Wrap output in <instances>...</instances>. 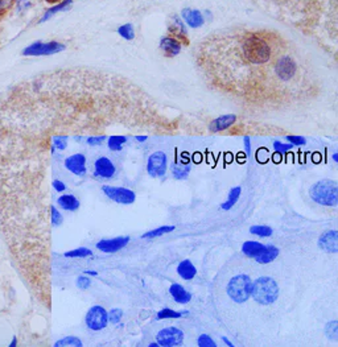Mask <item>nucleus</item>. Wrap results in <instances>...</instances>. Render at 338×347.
Here are the masks:
<instances>
[{
  "label": "nucleus",
  "mask_w": 338,
  "mask_h": 347,
  "mask_svg": "<svg viewBox=\"0 0 338 347\" xmlns=\"http://www.w3.org/2000/svg\"><path fill=\"white\" fill-rule=\"evenodd\" d=\"M194 62L212 91L251 112L295 110L317 99L324 86L304 48L263 27L213 32L194 48Z\"/></svg>",
  "instance_id": "obj_1"
},
{
  "label": "nucleus",
  "mask_w": 338,
  "mask_h": 347,
  "mask_svg": "<svg viewBox=\"0 0 338 347\" xmlns=\"http://www.w3.org/2000/svg\"><path fill=\"white\" fill-rule=\"evenodd\" d=\"M309 196L319 205L334 207L338 203V183L333 180L319 181L310 188Z\"/></svg>",
  "instance_id": "obj_2"
},
{
  "label": "nucleus",
  "mask_w": 338,
  "mask_h": 347,
  "mask_svg": "<svg viewBox=\"0 0 338 347\" xmlns=\"http://www.w3.org/2000/svg\"><path fill=\"white\" fill-rule=\"evenodd\" d=\"M279 296V288L276 281L271 277H259L253 283L251 297L260 305H271Z\"/></svg>",
  "instance_id": "obj_3"
},
{
  "label": "nucleus",
  "mask_w": 338,
  "mask_h": 347,
  "mask_svg": "<svg viewBox=\"0 0 338 347\" xmlns=\"http://www.w3.org/2000/svg\"><path fill=\"white\" fill-rule=\"evenodd\" d=\"M253 292V280L247 275H237L230 280L228 285L229 296L235 303H244L251 297Z\"/></svg>",
  "instance_id": "obj_4"
},
{
  "label": "nucleus",
  "mask_w": 338,
  "mask_h": 347,
  "mask_svg": "<svg viewBox=\"0 0 338 347\" xmlns=\"http://www.w3.org/2000/svg\"><path fill=\"white\" fill-rule=\"evenodd\" d=\"M65 51V45L58 41H35L22 49L21 54L26 57H40V56H52Z\"/></svg>",
  "instance_id": "obj_5"
},
{
  "label": "nucleus",
  "mask_w": 338,
  "mask_h": 347,
  "mask_svg": "<svg viewBox=\"0 0 338 347\" xmlns=\"http://www.w3.org/2000/svg\"><path fill=\"white\" fill-rule=\"evenodd\" d=\"M86 326L93 332H101L108 323V314L103 306L94 305L87 310L85 317Z\"/></svg>",
  "instance_id": "obj_6"
},
{
  "label": "nucleus",
  "mask_w": 338,
  "mask_h": 347,
  "mask_svg": "<svg viewBox=\"0 0 338 347\" xmlns=\"http://www.w3.org/2000/svg\"><path fill=\"white\" fill-rule=\"evenodd\" d=\"M102 192L106 194V197L114 201V202L120 203V205H131L135 202L136 194L131 189L120 187H111V185H104L102 187Z\"/></svg>",
  "instance_id": "obj_7"
},
{
  "label": "nucleus",
  "mask_w": 338,
  "mask_h": 347,
  "mask_svg": "<svg viewBox=\"0 0 338 347\" xmlns=\"http://www.w3.org/2000/svg\"><path fill=\"white\" fill-rule=\"evenodd\" d=\"M168 171V157L163 151H157L152 153L147 163V172L151 177L160 178Z\"/></svg>",
  "instance_id": "obj_8"
},
{
  "label": "nucleus",
  "mask_w": 338,
  "mask_h": 347,
  "mask_svg": "<svg viewBox=\"0 0 338 347\" xmlns=\"http://www.w3.org/2000/svg\"><path fill=\"white\" fill-rule=\"evenodd\" d=\"M159 346L172 347V346H180L184 341V333L178 328H165L162 332H159L156 335Z\"/></svg>",
  "instance_id": "obj_9"
},
{
  "label": "nucleus",
  "mask_w": 338,
  "mask_h": 347,
  "mask_svg": "<svg viewBox=\"0 0 338 347\" xmlns=\"http://www.w3.org/2000/svg\"><path fill=\"white\" fill-rule=\"evenodd\" d=\"M63 167L65 169L73 173L74 176L82 177L86 174V156L82 153H74V155L67 156L63 160Z\"/></svg>",
  "instance_id": "obj_10"
},
{
  "label": "nucleus",
  "mask_w": 338,
  "mask_h": 347,
  "mask_svg": "<svg viewBox=\"0 0 338 347\" xmlns=\"http://www.w3.org/2000/svg\"><path fill=\"white\" fill-rule=\"evenodd\" d=\"M117 173L115 165L112 161L106 156H101L94 161V177L104 178V180H110Z\"/></svg>",
  "instance_id": "obj_11"
},
{
  "label": "nucleus",
  "mask_w": 338,
  "mask_h": 347,
  "mask_svg": "<svg viewBox=\"0 0 338 347\" xmlns=\"http://www.w3.org/2000/svg\"><path fill=\"white\" fill-rule=\"evenodd\" d=\"M168 31L172 35V37L177 38L180 42L188 44V32L187 27L184 24L183 20L180 19V16L172 15L169 17V22H168Z\"/></svg>",
  "instance_id": "obj_12"
},
{
  "label": "nucleus",
  "mask_w": 338,
  "mask_h": 347,
  "mask_svg": "<svg viewBox=\"0 0 338 347\" xmlns=\"http://www.w3.org/2000/svg\"><path fill=\"white\" fill-rule=\"evenodd\" d=\"M130 242V238L128 237H118L112 238V239H102L97 243V248L104 253H112L120 251L122 248L128 244Z\"/></svg>",
  "instance_id": "obj_13"
},
{
  "label": "nucleus",
  "mask_w": 338,
  "mask_h": 347,
  "mask_svg": "<svg viewBox=\"0 0 338 347\" xmlns=\"http://www.w3.org/2000/svg\"><path fill=\"white\" fill-rule=\"evenodd\" d=\"M320 248L329 253H337L338 251V233L335 230H329L320 237Z\"/></svg>",
  "instance_id": "obj_14"
},
{
  "label": "nucleus",
  "mask_w": 338,
  "mask_h": 347,
  "mask_svg": "<svg viewBox=\"0 0 338 347\" xmlns=\"http://www.w3.org/2000/svg\"><path fill=\"white\" fill-rule=\"evenodd\" d=\"M181 16H183L184 21L187 22V26L193 29L201 28L205 24V16L201 11L193 10V8H184L181 11Z\"/></svg>",
  "instance_id": "obj_15"
},
{
  "label": "nucleus",
  "mask_w": 338,
  "mask_h": 347,
  "mask_svg": "<svg viewBox=\"0 0 338 347\" xmlns=\"http://www.w3.org/2000/svg\"><path fill=\"white\" fill-rule=\"evenodd\" d=\"M237 122V117L234 114H228V115H222V117H218L217 119L212 120V123L209 126V131L212 133H217L221 132V131L228 130L230 128L233 124Z\"/></svg>",
  "instance_id": "obj_16"
},
{
  "label": "nucleus",
  "mask_w": 338,
  "mask_h": 347,
  "mask_svg": "<svg viewBox=\"0 0 338 347\" xmlns=\"http://www.w3.org/2000/svg\"><path fill=\"white\" fill-rule=\"evenodd\" d=\"M181 48V42L172 36L163 37L160 41V49L167 57H176L177 54H180Z\"/></svg>",
  "instance_id": "obj_17"
},
{
  "label": "nucleus",
  "mask_w": 338,
  "mask_h": 347,
  "mask_svg": "<svg viewBox=\"0 0 338 347\" xmlns=\"http://www.w3.org/2000/svg\"><path fill=\"white\" fill-rule=\"evenodd\" d=\"M57 205L65 212H77L81 203H79V199L73 194H62L57 198Z\"/></svg>",
  "instance_id": "obj_18"
},
{
  "label": "nucleus",
  "mask_w": 338,
  "mask_h": 347,
  "mask_svg": "<svg viewBox=\"0 0 338 347\" xmlns=\"http://www.w3.org/2000/svg\"><path fill=\"white\" fill-rule=\"evenodd\" d=\"M72 6H73V0H62L61 3L56 4L54 7H51L49 10L45 11L44 15L40 17V21H38V22L48 21V20L52 19V17L57 15V13L65 12V11L70 10V8H72Z\"/></svg>",
  "instance_id": "obj_19"
},
{
  "label": "nucleus",
  "mask_w": 338,
  "mask_h": 347,
  "mask_svg": "<svg viewBox=\"0 0 338 347\" xmlns=\"http://www.w3.org/2000/svg\"><path fill=\"white\" fill-rule=\"evenodd\" d=\"M169 293L177 304H188L192 300V294L184 289L183 285L180 284H172L169 287Z\"/></svg>",
  "instance_id": "obj_20"
},
{
  "label": "nucleus",
  "mask_w": 338,
  "mask_h": 347,
  "mask_svg": "<svg viewBox=\"0 0 338 347\" xmlns=\"http://www.w3.org/2000/svg\"><path fill=\"white\" fill-rule=\"evenodd\" d=\"M265 246L260 242H256V240H247L244 242L243 246H242V252L244 253L249 258H253L255 259L256 256H259L260 253L264 251Z\"/></svg>",
  "instance_id": "obj_21"
},
{
  "label": "nucleus",
  "mask_w": 338,
  "mask_h": 347,
  "mask_svg": "<svg viewBox=\"0 0 338 347\" xmlns=\"http://www.w3.org/2000/svg\"><path fill=\"white\" fill-rule=\"evenodd\" d=\"M177 273L184 280H192L197 275V269L190 260H183L177 267Z\"/></svg>",
  "instance_id": "obj_22"
},
{
  "label": "nucleus",
  "mask_w": 338,
  "mask_h": 347,
  "mask_svg": "<svg viewBox=\"0 0 338 347\" xmlns=\"http://www.w3.org/2000/svg\"><path fill=\"white\" fill-rule=\"evenodd\" d=\"M279 256V248L275 246H265L264 251L259 256H256L255 262L259 264H268L274 262Z\"/></svg>",
  "instance_id": "obj_23"
},
{
  "label": "nucleus",
  "mask_w": 338,
  "mask_h": 347,
  "mask_svg": "<svg viewBox=\"0 0 338 347\" xmlns=\"http://www.w3.org/2000/svg\"><path fill=\"white\" fill-rule=\"evenodd\" d=\"M240 193H242V188H240V187L233 188V189L230 190V193H229L228 201L221 205L222 210H224V212H229V210H230V209L238 202V199H239V197H240Z\"/></svg>",
  "instance_id": "obj_24"
},
{
  "label": "nucleus",
  "mask_w": 338,
  "mask_h": 347,
  "mask_svg": "<svg viewBox=\"0 0 338 347\" xmlns=\"http://www.w3.org/2000/svg\"><path fill=\"white\" fill-rule=\"evenodd\" d=\"M124 143H127V136L112 135L107 137V145L111 151H122Z\"/></svg>",
  "instance_id": "obj_25"
},
{
  "label": "nucleus",
  "mask_w": 338,
  "mask_h": 347,
  "mask_svg": "<svg viewBox=\"0 0 338 347\" xmlns=\"http://www.w3.org/2000/svg\"><path fill=\"white\" fill-rule=\"evenodd\" d=\"M174 228H176L174 226H162V227L155 228V230H151L148 231V233L143 234L142 238L143 239H153V238L162 237V235H165V234L172 233V231H174Z\"/></svg>",
  "instance_id": "obj_26"
},
{
  "label": "nucleus",
  "mask_w": 338,
  "mask_h": 347,
  "mask_svg": "<svg viewBox=\"0 0 338 347\" xmlns=\"http://www.w3.org/2000/svg\"><path fill=\"white\" fill-rule=\"evenodd\" d=\"M190 173V167L189 165H178L173 164L172 165V174L176 180H185L188 178Z\"/></svg>",
  "instance_id": "obj_27"
},
{
  "label": "nucleus",
  "mask_w": 338,
  "mask_h": 347,
  "mask_svg": "<svg viewBox=\"0 0 338 347\" xmlns=\"http://www.w3.org/2000/svg\"><path fill=\"white\" fill-rule=\"evenodd\" d=\"M188 310H184V312H174L172 309H168V308H164L163 310L157 313L156 318L157 319H168V318H181L183 316H187Z\"/></svg>",
  "instance_id": "obj_28"
},
{
  "label": "nucleus",
  "mask_w": 338,
  "mask_h": 347,
  "mask_svg": "<svg viewBox=\"0 0 338 347\" xmlns=\"http://www.w3.org/2000/svg\"><path fill=\"white\" fill-rule=\"evenodd\" d=\"M52 145L57 151H65L67 148V143H69V136L67 135H53L51 137Z\"/></svg>",
  "instance_id": "obj_29"
},
{
  "label": "nucleus",
  "mask_w": 338,
  "mask_h": 347,
  "mask_svg": "<svg viewBox=\"0 0 338 347\" xmlns=\"http://www.w3.org/2000/svg\"><path fill=\"white\" fill-rule=\"evenodd\" d=\"M56 347H82V341L78 337H65L54 343Z\"/></svg>",
  "instance_id": "obj_30"
},
{
  "label": "nucleus",
  "mask_w": 338,
  "mask_h": 347,
  "mask_svg": "<svg viewBox=\"0 0 338 347\" xmlns=\"http://www.w3.org/2000/svg\"><path fill=\"white\" fill-rule=\"evenodd\" d=\"M49 219H51L52 227H58L63 222L62 214L54 205H51V209H49Z\"/></svg>",
  "instance_id": "obj_31"
},
{
  "label": "nucleus",
  "mask_w": 338,
  "mask_h": 347,
  "mask_svg": "<svg viewBox=\"0 0 338 347\" xmlns=\"http://www.w3.org/2000/svg\"><path fill=\"white\" fill-rule=\"evenodd\" d=\"M63 255H65V258H90V256H93V251L86 248V247H79V248L67 251Z\"/></svg>",
  "instance_id": "obj_32"
},
{
  "label": "nucleus",
  "mask_w": 338,
  "mask_h": 347,
  "mask_svg": "<svg viewBox=\"0 0 338 347\" xmlns=\"http://www.w3.org/2000/svg\"><path fill=\"white\" fill-rule=\"evenodd\" d=\"M118 33L120 37H123L127 41H131L135 38V29H133L132 24H123L118 28Z\"/></svg>",
  "instance_id": "obj_33"
},
{
  "label": "nucleus",
  "mask_w": 338,
  "mask_h": 347,
  "mask_svg": "<svg viewBox=\"0 0 338 347\" xmlns=\"http://www.w3.org/2000/svg\"><path fill=\"white\" fill-rule=\"evenodd\" d=\"M250 234L260 238H268L272 235V228L268 226H251Z\"/></svg>",
  "instance_id": "obj_34"
},
{
  "label": "nucleus",
  "mask_w": 338,
  "mask_h": 347,
  "mask_svg": "<svg viewBox=\"0 0 338 347\" xmlns=\"http://www.w3.org/2000/svg\"><path fill=\"white\" fill-rule=\"evenodd\" d=\"M13 8L17 13H26L29 8H32L31 0H13Z\"/></svg>",
  "instance_id": "obj_35"
},
{
  "label": "nucleus",
  "mask_w": 338,
  "mask_h": 347,
  "mask_svg": "<svg viewBox=\"0 0 338 347\" xmlns=\"http://www.w3.org/2000/svg\"><path fill=\"white\" fill-rule=\"evenodd\" d=\"M108 136L106 135H90L86 137V144L90 145V147H97V145H102L106 140H107Z\"/></svg>",
  "instance_id": "obj_36"
},
{
  "label": "nucleus",
  "mask_w": 338,
  "mask_h": 347,
  "mask_svg": "<svg viewBox=\"0 0 338 347\" xmlns=\"http://www.w3.org/2000/svg\"><path fill=\"white\" fill-rule=\"evenodd\" d=\"M325 334L328 335L330 339H337L338 338V322L337 321L329 322L325 328Z\"/></svg>",
  "instance_id": "obj_37"
},
{
  "label": "nucleus",
  "mask_w": 338,
  "mask_h": 347,
  "mask_svg": "<svg viewBox=\"0 0 338 347\" xmlns=\"http://www.w3.org/2000/svg\"><path fill=\"white\" fill-rule=\"evenodd\" d=\"M107 314H108V322H111L112 325L119 323L122 317H123V312H122V309H112V310H110V312H107Z\"/></svg>",
  "instance_id": "obj_38"
},
{
  "label": "nucleus",
  "mask_w": 338,
  "mask_h": 347,
  "mask_svg": "<svg viewBox=\"0 0 338 347\" xmlns=\"http://www.w3.org/2000/svg\"><path fill=\"white\" fill-rule=\"evenodd\" d=\"M76 285L77 288H79V289H87V288H90V285H92V280H90V277H87V276L83 273V275L78 276L76 280Z\"/></svg>",
  "instance_id": "obj_39"
},
{
  "label": "nucleus",
  "mask_w": 338,
  "mask_h": 347,
  "mask_svg": "<svg viewBox=\"0 0 338 347\" xmlns=\"http://www.w3.org/2000/svg\"><path fill=\"white\" fill-rule=\"evenodd\" d=\"M198 346H201V347H215L217 346V343H215L214 341H213L212 338L209 337V335H206V334H201L198 337Z\"/></svg>",
  "instance_id": "obj_40"
},
{
  "label": "nucleus",
  "mask_w": 338,
  "mask_h": 347,
  "mask_svg": "<svg viewBox=\"0 0 338 347\" xmlns=\"http://www.w3.org/2000/svg\"><path fill=\"white\" fill-rule=\"evenodd\" d=\"M292 148H295V147L291 144V143H289V144H283V143H280V142L274 143V149H275L276 152H279V153H281V155L287 153V152L291 151Z\"/></svg>",
  "instance_id": "obj_41"
},
{
  "label": "nucleus",
  "mask_w": 338,
  "mask_h": 347,
  "mask_svg": "<svg viewBox=\"0 0 338 347\" xmlns=\"http://www.w3.org/2000/svg\"><path fill=\"white\" fill-rule=\"evenodd\" d=\"M287 140L291 143L294 147H300V145H305L307 144V140L301 137V136H295V135H288Z\"/></svg>",
  "instance_id": "obj_42"
},
{
  "label": "nucleus",
  "mask_w": 338,
  "mask_h": 347,
  "mask_svg": "<svg viewBox=\"0 0 338 347\" xmlns=\"http://www.w3.org/2000/svg\"><path fill=\"white\" fill-rule=\"evenodd\" d=\"M52 188L54 189V192H57V193H63L65 190L67 189L66 183L63 182V181H61V180L52 181Z\"/></svg>",
  "instance_id": "obj_43"
},
{
  "label": "nucleus",
  "mask_w": 338,
  "mask_h": 347,
  "mask_svg": "<svg viewBox=\"0 0 338 347\" xmlns=\"http://www.w3.org/2000/svg\"><path fill=\"white\" fill-rule=\"evenodd\" d=\"M13 0H0V15H4L6 12L12 8Z\"/></svg>",
  "instance_id": "obj_44"
},
{
  "label": "nucleus",
  "mask_w": 338,
  "mask_h": 347,
  "mask_svg": "<svg viewBox=\"0 0 338 347\" xmlns=\"http://www.w3.org/2000/svg\"><path fill=\"white\" fill-rule=\"evenodd\" d=\"M243 144H244V149H246V153L250 156L251 155V140L249 136H244L243 137Z\"/></svg>",
  "instance_id": "obj_45"
},
{
  "label": "nucleus",
  "mask_w": 338,
  "mask_h": 347,
  "mask_svg": "<svg viewBox=\"0 0 338 347\" xmlns=\"http://www.w3.org/2000/svg\"><path fill=\"white\" fill-rule=\"evenodd\" d=\"M135 140H136V142H139V143H144V142H147V140H148V136H147V135H136Z\"/></svg>",
  "instance_id": "obj_46"
},
{
  "label": "nucleus",
  "mask_w": 338,
  "mask_h": 347,
  "mask_svg": "<svg viewBox=\"0 0 338 347\" xmlns=\"http://www.w3.org/2000/svg\"><path fill=\"white\" fill-rule=\"evenodd\" d=\"M83 273H85V275H90V276H97V275H98V272H97V271H85V272H83Z\"/></svg>",
  "instance_id": "obj_47"
},
{
  "label": "nucleus",
  "mask_w": 338,
  "mask_h": 347,
  "mask_svg": "<svg viewBox=\"0 0 338 347\" xmlns=\"http://www.w3.org/2000/svg\"><path fill=\"white\" fill-rule=\"evenodd\" d=\"M222 341H223V342H224V343L228 344V346H229V347H233V346H234V344H233V343H231V342H230V341H229L228 338H222Z\"/></svg>",
  "instance_id": "obj_48"
},
{
  "label": "nucleus",
  "mask_w": 338,
  "mask_h": 347,
  "mask_svg": "<svg viewBox=\"0 0 338 347\" xmlns=\"http://www.w3.org/2000/svg\"><path fill=\"white\" fill-rule=\"evenodd\" d=\"M16 344H17V338H16V337H13L12 342H11V343H10V347H15Z\"/></svg>",
  "instance_id": "obj_49"
},
{
  "label": "nucleus",
  "mask_w": 338,
  "mask_h": 347,
  "mask_svg": "<svg viewBox=\"0 0 338 347\" xmlns=\"http://www.w3.org/2000/svg\"><path fill=\"white\" fill-rule=\"evenodd\" d=\"M333 160L338 161V155H337V153H334V155H333Z\"/></svg>",
  "instance_id": "obj_50"
},
{
  "label": "nucleus",
  "mask_w": 338,
  "mask_h": 347,
  "mask_svg": "<svg viewBox=\"0 0 338 347\" xmlns=\"http://www.w3.org/2000/svg\"><path fill=\"white\" fill-rule=\"evenodd\" d=\"M149 346H151V347H157L159 343H157V342H156V343H151V344H149Z\"/></svg>",
  "instance_id": "obj_51"
}]
</instances>
